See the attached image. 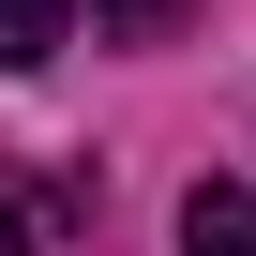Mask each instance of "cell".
Returning a JSON list of instances; mask_svg holds the SVG:
<instances>
[{
    "label": "cell",
    "instance_id": "cell-2",
    "mask_svg": "<svg viewBox=\"0 0 256 256\" xmlns=\"http://www.w3.org/2000/svg\"><path fill=\"white\" fill-rule=\"evenodd\" d=\"M60 30H76V0H0V76L60 60Z\"/></svg>",
    "mask_w": 256,
    "mask_h": 256
},
{
    "label": "cell",
    "instance_id": "cell-1",
    "mask_svg": "<svg viewBox=\"0 0 256 256\" xmlns=\"http://www.w3.org/2000/svg\"><path fill=\"white\" fill-rule=\"evenodd\" d=\"M181 256H256V181H196L181 196Z\"/></svg>",
    "mask_w": 256,
    "mask_h": 256
},
{
    "label": "cell",
    "instance_id": "cell-4",
    "mask_svg": "<svg viewBox=\"0 0 256 256\" xmlns=\"http://www.w3.org/2000/svg\"><path fill=\"white\" fill-rule=\"evenodd\" d=\"M0 256H30V211H16V196H0Z\"/></svg>",
    "mask_w": 256,
    "mask_h": 256
},
{
    "label": "cell",
    "instance_id": "cell-3",
    "mask_svg": "<svg viewBox=\"0 0 256 256\" xmlns=\"http://www.w3.org/2000/svg\"><path fill=\"white\" fill-rule=\"evenodd\" d=\"M90 30H106V46H166V30H181V0H90Z\"/></svg>",
    "mask_w": 256,
    "mask_h": 256
}]
</instances>
